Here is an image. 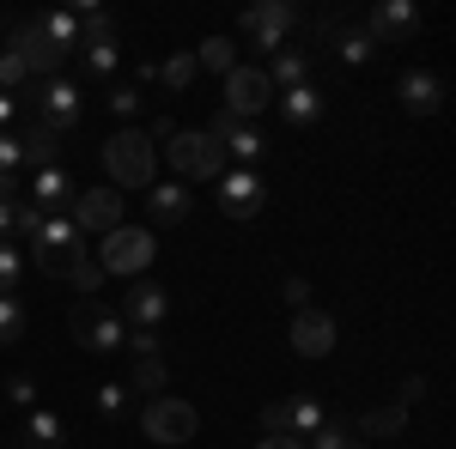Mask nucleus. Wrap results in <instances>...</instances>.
<instances>
[{
    "label": "nucleus",
    "instance_id": "nucleus-1",
    "mask_svg": "<svg viewBox=\"0 0 456 449\" xmlns=\"http://www.w3.org/2000/svg\"><path fill=\"white\" fill-rule=\"evenodd\" d=\"M104 171H110V188L122 195H146L152 188V171H159V146L146 140V128H116L104 140Z\"/></svg>",
    "mask_w": 456,
    "mask_h": 449
},
{
    "label": "nucleus",
    "instance_id": "nucleus-2",
    "mask_svg": "<svg viewBox=\"0 0 456 449\" xmlns=\"http://www.w3.org/2000/svg\"><path fill=\"white\" fill-rule=\"evenodd\" d=\"M165 158L176 164L183 182H219V176L232 171L225 152H219V140H213L208 128H176V134L165 140Z\"/></svg>",
    "mask_w": 456,
    "mask_h": 449
},
{
    "label": "nucleus",
    "instance_id": "nucleus-3",
    "mask_svg": "<svg viewBox=\"0 0 456 449\" xmlns=\"http://www.w3.org/2000/svg\"><path fill=\"white\" fill-rule=\"evenodd\" d=\"M79 261H86V243H79V231H73L68 212H55V219L37 231V243H31V268L43 279H73Z\"/></svg>",
    "mask_w": 456,
    "mask_h": 449
},
{
    "label": "nucleus",
    "instance_id": "nucleus-4",
    "mask_svg": "<svg viewBox=\"0 0 456 449\" xmlns=\"http://www.w3.org/2000/svg\"><path fill=\"white\" fill-rule=\"evenodd\" d=\"M195 431H201V413H195L189 401H176V395H152L141 407V437L146 444L183 449V444H195Z\"/></svg>",
    "mask_w": 456,
    "mask_h": 449
},
{
    "label": "nucleus",
    "instance_id": "nucleus-5",
    "mask_svg": "<svg viewBox=\"0 0 456 449\" xmlns=\"http://www.w3.org/2000/svg\"><path fill=\"white\" fill-rule=\"evenodd\" d=\"M152 255H159V237L146 231V225H116L104 243H98V268L104 274H122V279H141L152 268Z\"/></svg>",
    "mask_w": 456,
    "mask_h": 449
},
{
    "label": "nucleus",
    "instance_id": "nucleus-6",
    "mask_svg": "<svg viewBox=\"0 0 456 449\" xmlns=\"http://www.w3.org/2000/svg\"><path fill=\"white\" fill-rule=\"evenodd\" d=\"M68 328L86 352H116V346H128V322L110 310V304H98V298H79L68 310Z\"/></svg>",
    "mask_w": 456,
    "mask_h": 449
},
{
    "label": "nucleus",
    "instance_id": "nucleus-7",
    "mask_svg": "<svg viewBox=\"0 0 456 449\" xmlns=\"http://www.w3.org/2000/svg\"><path fill=\"white\" fill-rule=\"evenodd\" d=\"M6 49L25 61V73H31V79H61V68H68V49H55L49 36L37 31V19H31V25H12Z\"/></svg>",
    "mask_w": 456,
    "mask_h": 449
},
{
    "label": "nucleus",
    "instance_id": "nucleus-8",
    "mask_svg": "<svg viewBox=\"0 0 456 449\" xmlns=\"http://www.w3.org/2000/svg\"><path fill=\"white\" fill-rule=\"evenodd\" d=\"M68 219H73V231H79V237H86V231L110 237V231L122 225V195H116V188H79V195H73V207H68Z\"/></svg>",
    "mask_w": 456,
    "mask_h": 449
},
{
    "label": "nucleus",
    "instance_id": "nucleus-9",
    "mask_svg": "<svg viewBox=\"0 0 456 449\" xmlns=\"http://www.w3.org/2000/svg\"><path fill=\"white\" fill-rule=\"evenodd\" d=\"M116 316L128 322V328H159L165 316H171V292L159 285V279H128V292H122V304H116Z\"/></svg>",
    "mask_w": 456,
    "mask_h": 449
},
{
    "label": "nucleus",
    "instance_id": "nucleus-10",
    "mask_svg": "<svg viewBox=\"0 0 456 449\" xmlns=\"http://www.w3.org/2000/svg\"><path fill=\"white\" fill-rule=\"evenodd\" d=\"M268 104H274V85H268L262 68H232L225 73V116L249 122V116H262Z\"/></svg>",
    "mask_w": 456,
    "mask_h": 449
},
{
    "label": "nucleus",
    "instance_id": "nucleus-11",
    "mask_svg": "<svg viewBox=\"0 0 456 449\" xmlns=\"http://www.w3.org/2000/svg\"><path fill=\"white\" fill-rule=\"evenodd\" d=\"M213 140H219V152H225V164H232V158H238V164H244V171H256V164H262V158H268V140L256 134V128H249V122H238V116H225V109H219V116H213V128H208Z\"/></svg>",
    "mask_w": 456,
    "mask_h": 449
},
{
    "label": "nucleus",
    "instance_id": "nucleus-12",
    "mask_svg": "<svg viewBox=\"0 0 456 449\" xmlns=\"http://www.w3.org/2000/svg\"><path fill=\"white\" fill-rule=\"evenodd\" d=\"M262 207H268L262 171H225L219 176V212H225V219H256Z\"/></svg>",
    "mask_w": 456,
    "mask_h": 449
},
{
    "label": "nucleus",
    "instance_id": "nucleus-13",
    "mask_svg": "<svg viewBox=\"0 0 456 449\" xmlns=\"http://www.w3.org/2000/svg\"><path fill=\"white\" fill-rule=\"evenodd\" d=\"M359 31L371 36L378 49H384V43H408V36L420 31V6H414V0H384V6H371V12H365V25H359Z\"/></svg>",
    "mask_w": 456,
    "mask_h": 449
},
{
    "label": "nucleus",
    "instance_id": "nucleus-14",
    "mask_svg": "<svg viewBox=\"0 0 456 449\" xmlns=\"http://www.w3.org/2000/svg\"><path fill=\"white\" fill-rule=\"evenodd\" d=\"M292 25H298V6H292V0H262V6L244 12V36L256 49H281Z\"/></svg>",
    "mask_w": 456,
    "mask_h": 449
},
{
    "label": "nucleus",
    "instance_id": "nucleus-15",
    "mask_svg": "<svg viewBox=\"0 0 456 449\" xmlns=\"http://www.w3.org/2000/svg\"><path fill=\"white\" fill-rule=\"evenodd\" d=\"M286 341H292L298 358H329V352H335V316L329 310H298Z\"/></svg>",
    "mask_w": 456,
    "mask_h": 449
},
{
    "label": "nucleus",
    "instance_id": "nucleus-16",
    "mask_svg": "<svg viewBox=\"0 0 456 449\" xmlns=\"http://www.w3.org/2000/svg\"><path fill=\"white\" fill-rule=\"evenodd\" d=\"M79 109H86V98H79V85H73V79H43L37 122H49V128H61V134H68L73 122H79Z\"/></svg>",
    "mask_w": 456,
    "mask_h": 449
},
{
    "label": "nucleus",
    "instance_id": "nucleus-17",
    "mask_svg": "<svg viewBox=\"0 0 456 449\" xmlns=\"http://www.w3.org/2000/svg\"><path fill=\"white\" fill-rule=\"evenodd\" d=\"M73 195H79V182H73L61 164H49V171H31V207H43L49 219H55V212H68V207H73Z\"/></svg>",
    "mask_w": 456,
    "mask_h": 449
},
{
    "label": "nucleus",
    "instance_id": "nucleus-18",
    "mask_svg": "<svg viewBox=\"0 0 456 449\" xmlns=\"http://www.w3.org/2000/svg\"><path fill=\"white\" fill-rule=\"evenodd\" d=\"M438 104H444V85H438V73H402V109L408 116H438Z\"/></svg>",
    "mask_w": 456,
    "mask_h": 449
},
{
    "label": "nucleus",
    "instance_id": "nucleus-19",
    "mask_svg": "<svg viewBox=\"0 0 456 449\" xmlns=\"http://www.w3.org/2000/svg\"><path fill=\"white\" fill-rule=\"evenodd\" d=\"M146 207H152L159 225H183L189 207H195V195H189L183 182H152V188H146Z\"/></svg>",
    "mask_w": 456,
    "mask_h": 449
},
{
    "label": "nucleus",
    "instance_id": "nucleus-20",
    "mask_svg": "<svg viewBox=\"0 0 456 449\" xmlns=\"http://www.w3.org/2000/svg\"><path fill=\"white\" fill-rule=\"evenodd\" d=\"M274 104H281V116L292 122V128L322 122V92H316V85H292V92H281V98H274Z\"/></svg>",
    "mask_w": 456,
    "mask_h": 449
},
{
    "label": "nucleus",
    "instance_id": "nucleus-21",
    "mask_svg": "<svg viewBox=\"0 0 456 449\" xmlns=\"http://www.w3.org/2000/svg\"><path fill=\"white\" fill-rule=\"evenodd\" d=\"M262 73H268V85H274V98H281V92H292V85H311V55L286 49V55H274Z\"/></svg>",
    "mask_w": 456,
    "mask_h": 449
},
{
    "label": "nucleus",
    "instance_id": "nucleus-22",
    "mask_svg": "<svg viewBox=\"0 0 456 449\" xmlns=\"http://www.w3.org/2000/svg\"><path fill=\"white\" fill-rule=\"evenodd\" d=\"M25 146V164L31 171H49L55 158H61V128H49V122H31V134L19 140Z\"/></svg>",
    "mask_w": 456,
    "mask_h": 449
},
{
    "label": "nucleus",
    "instance_id": "nucleus-23",
    "mask_svg": "<svg viewBox=\"0 0 456 449\" xmlns=\"http://www.w3.org/2000/svg\"><path fill=\"white\" fill-rule=\"evenodd\" d=\"M359 431H365V437H402V431H408V407H402V401L365 407V413H359Z\"/></svg>",
    "mask_w": 456,
    "mask_h": 449
},
{
    "label": "nucleus",
    "instance_id": "nucleus-24",
    "mask_svg": "<svg viewBox=\"0 0 456 449\" xmlns=\"http://www.w3.org/2000/svg\"><path fill=\"white\" fill-rule=\"evenodd\" d=\"M322 419H329V413H322V401L298 389V395L286 401V437H311V431L322 425Z\"/></svg>",
    "mask_w": 456,
    "mask_h": 449
},
{
    "label": "nucleus",
    "instance_id": "nucleus-25",
    "mask_svg": "<svg viewBox=\"0 0 456 449\" xmlns=\"http://www.w3.org/2000/svg\"><path fill=\"white\" fill-rule=\"evenodd\" d=\"M25 449H68V425L55 413L31 407V425H25Z\"/></svg>",
    "mask_w": 456,
    "mask_h": 449
},
{
    "label": "nucleus",
    "instance_id": "nucleus-26",
    "mask_svg": "<svg viewBox=\"0 0 456 449\" xmlns=\"http://www.w3.org/2000/svg\"><path fill=\"white\" fill-rule=\"evenodd\" d=\"M37 31L49 36L55 49H68V55H79V12H43V19H37Z\"/></svg>",
    "mask_w": 456,
    "mask_h": 449
},
{
    "label": "nucleus",
    "instance_id": "nucleus-27",
    "mask_svg": "<svg viewBox=\"0 0 456 449\" xmlns=\"http://www.w3.org/2000/svg\"><path fill=\"white\" fill-rule=\"evenodd\" d=\"M195 68H208V73L225 79V73L238 68V43H232V36H208V43L195 49Z\"/></svg>",
    "mask_w": 456,
    "mask_h": 449
},
{
    "label": "nucleus",
    "instance_id": "nucleus-28",
    "mask_svg": "<svg viewBox=\"0 0 456 449\" xmlns=\"http://www.w3.org/2000/svg\"><path fill=\"white\" fill-rule=\"evenodd\" d=\"M335 55H341L347 68H365V61L378 55V43H371V36L359 31V25H341V36H335Z\"/></svg>",
    "mask_w": 456,
    "mask_h": 449
},
{
    "label": "nucleus",
    "instance_id": "nucleus-29",
    "mask_svg": "<svg viewBox=\"0 0 456 449\" xmlns=\"http://www.w3.org/2000/svg\"><path fill=\"white\" fill-rule=\"evenodd\" d=\"M195 55H171V61H165V68H152V79H165V85H171V92H189V79H195Z\"/></svg>",
    "mask_w": 456,
    "mask_h": 449
},
{
    "label": "nucleus",
    "instance_id": "nucleus-30",
    "mask_svg": "<svg viewBox=\"0 0 456 449\" xmlns=\"http://www.w3.org/2000/svg\"><path fill=\"white\" fill-rule=\"evenodd\" d=\"M19 274H25V255H19L12 243H0V298L19 292Z\"/></svg>",
    "mask_w": 456,
    "mask_h": 449
},
{
    "label": "nucleus",
    "instance_id": "nucleus-31",
    "mask_svg": "<svg viewBox=\"0 0 456 449\" xmlns=\"http://www.w3.org/2000/svg\"><path fill=\"white\" fill-rule=\"evenodd\" d=\"M165 382H171L165 358H141V365H134V377H128V389H165Z\"/></svg>",
    "mask_w": 456,
    "mask_h": 449
},
{
    "label": "nucleus",
    "instance_id": "nucleus-32",
    "mask_svg": "<svg viewBox=\"0 0 456 449\" xmlns=\"http://www.w3.org/2000/svg\"><path fill=\"white\" fill-rule=\"evenodd\" d=\"M19 171H25V146L12 128H0V176H19Z\"/></svg>",
    "mask_w": 456,
    "mask_h": 449
},
{
    "label": "nucleus",
    "instance_id": "nucleus-33",
    "mask_svg": "<svg viewBox=\"0 0 456 449\" xmlns=\"http://www.w3.org/2000/svg\"><path fill=\"white\" fill-rule=\"evenodd\" d=\"M25 334V310H19V298H0V346H12Z\"/></svg>",
    "mask_w": 456,
    "mask_h": 449
},
{
    "label": "nucleus",
    "instance_id": "nucleus-34",
    "mask_svg": "<svg viewBox=\"0 0 456 449\" xmlns=\"http://www.w3.org/2000/svg\"><path fill=\"white\" fill-rule=\"evenodd\" d=\"M98 413H104V419L128 413V382H104V389H98Z\"/></svg>",
    "mask_w": 456,
    "mask_h": 449
},
{
    "label": "nucleus",
    "instance_id": "nucleus-35",
    "mask_svg": "<svg viewBox=\"0 0 456 449\" xmlns=\"http://www.w3.org/2000/svg\"><path fill=\"white\" fill-rule=\"evenodd\" d=\"M305 449H347V425H341V419H322Z\"/></svg>",
    "mask_w": 456,
    "mask_h": 449
},
{
    "label": "nucleus",
    "instance_id": "nucleus-36",
    "mask_svg": "<svg viewBox=\"0 0 456 449\" xmlns=\"http://www.w3.org/2000/svg\"><path fill=\"white\" fill-rule=\"evenodd\" d=\"M73 292H79V298H92V292H98V285H104V268H98V261H92V255H86V261H79V268H73V279H68Z\"/></svg>",
    "mask_w": 456,
    "mask_h": 449
},
{
    "label": "nucleus",
    "instance_id": "nucleus-37",
    "mask_svg": "<svg viewBox=\"0 0 456 449\" xmlns=\"http://www.w3.org/2000/svg\"><path fill=\"white\" fill-rule=\"evenodd\" d=\"M43 225H49V212L31 207V201H19V225H12V231H19L25 243H37V231H43Z\"/></svg>",
    "mask_w": 456,
    "mask_h": 449
},
{
    "label": "nucleus",
    "instance_id": "nucleus-38",
    "mask_svg": "<svg viewBox=\"0 0 456 449\" xmlns=\"http://www.w3.org/2000/svg\"><path fill=\"white\" fill-rule=\"evenodd\" d=\"M31 73H25V61L12 55V49H0V92H12V85H25Z\"/></svg>",
    "mask_w": 456,
    "mask_h": 449
},
{
    "label": "nucleus",
    "instance_id": "nucleus-39",
    "mask_svg": "<svg viewBox=\"0 0 456 449\" xmlns=\"http://www.w3.org/2000/svg\"><path fill=\"white\" fill-rule=\"evenodd\" d=\"M281 298H286V304H292V310H311V279H305V274H286Z\"/></svg>",
    "mask_w": 456,
    "mask_h": 449
},
{
    "label": "nucleus",
    "instance_id": "nucleus-40",
    "mask_svg": "<svg viewBox=\"0 0 456 449\" xmlns=\"http://www.w3.org/2000/svg\"><path fill=\"white\" fill-rule=\"evenodd\" d=\"M6 395H12V407H25V413L37 407V382L31 377H12V382H6Z\"/></svg>",
    "mask_w": 456,
    "mask_h": 449
},
{
    "label": "nucleus",
    "instance_id": "nucleus-41",
    "mask_svg": "<svg viewBox=\"0 0 456 449\" xmlns=\"http://www.w3.org/2000/svg\"><path fill=\"white\" fill-rule=\"evenodd\" d=\"M262 431H268V437H286V401H268V407H262Z\"/></svg>",
    "mask_w": 456,
    "mask_h": 449
},
{
    "label": "nucleus",
    "instance_id": "nucleus-42",
    "mask_svg": "<svg viewBox=\"0 0 456 449\" xmlns=\"http://www.w3.org/2000/svg\"><path fill=\"white\" fill-rule=\"evenodd\" d=\"M110 109H116V116L128 122V116L141 109V92H134V85H122V92H110Z\"/></svg>",
    "mask_w": 456,
    "mask_h": 449
},
{
    "label": "nucleus",
    "instance_id": "nucleus-43",
    "mask_svg": "<svg viewBox=\"0 0 456 449\" xmlns=\"http://www.w3.org/2000/svg\"><path fill=\"white\" fill-rule=\"evenodd\" d=\"M128 346H134L141 358H159V328H134V334H128Z\"/></svg>",
    "mask_w": 456,
    "mask_h": 449
},
{
    "label": "nucleus",
    "instance_id": "nucleus-44",
    "mask_svg": "<svg viewBox=\"0 0 456 449\" xmlns=\"http://www.w3.org/2000/svg\"><path fill=\"white\" fill-rule=\"evenodd\" d=\"M12 225H19V201H0V243L12 237Z\"/></svg>",
    "mask_w": 456,
    "mask_h": 449
},
{
    "label": "nucleus",
    "instance_id": "nucleus-45",
    "mask_svg": "<svg viewBox=\"0 0 456 449\" xmlns=\"http://www.w3.org/2000/svg\"><path fill=\"white\" fill-rule=\"evenodd\" d=\"M420 395H426V377H408V382H402V407H414Z\"/></svg>",
    "mask_w": 456,
    "mask_h": 449
},
{
    "label": "nucleus",
    "instance_id": "nucleus-46",
    "mask_svg": "<svg viewBox=\"0 0 456 449\" xmlns=\"http://www.w3.org/2000/svg\"><path fill=\"white\" fill-rule=\"evenodd\" d=\"M256 449H305V437H262Z\"/></svg>",
    "mask_w": 456,
    "mask_h": 449
},
{
    "label": "nucleus",
    "instance_id": "nucleus-47",
    "mask_svg": "<svg viewBox=\"0 0 456 449\" xmlns=\"http://www.w3.org/2000/svg\"><path fill=\"white\" fill-rule=\"evenodd\" d=\"M12 116H19V104H12V92H0V128H12Z\"/></svg>",
    "mask_w": 456,
    "mask_h": 449
},
{
    "label": "nucleus",
    "instance_id": "nucleus-48",
    "mask_svg": "<svg viewBox=\"0 0 456 449\" xmlns=\"http://www.w3.org/2000/svg\"><path fill=\"white\" fill-rule=\"evenodd\" d=\"M347 449H371V444H347Z\"/></svg>",
    "mask_w": 456,
    "mask_h": 449
}]
</instances>
